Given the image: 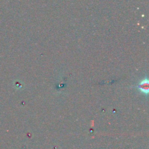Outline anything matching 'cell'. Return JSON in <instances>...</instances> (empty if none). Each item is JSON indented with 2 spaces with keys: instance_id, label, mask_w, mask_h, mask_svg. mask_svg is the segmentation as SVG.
<instances>
[{
  "instance_id": "cell-1",
  "label": "cell",
  "mask_w": 149,
  "mask_h": 149,
  "mask_svg": "<svg viewBox=\"0 0 149 149\" xmlns=\"http://www.w3.org/2000/svg\"><path fill=\"white\" fill-rule=\"evenodd\" d=\"M148 80L147 77L143 79L142 80L140 81L139 84L137 85L138 89L143 94L147 95L149 90V86H148Z\"/></svg>"
}]
</instances>
